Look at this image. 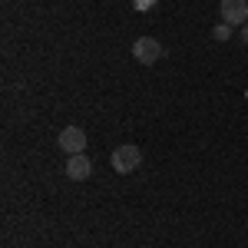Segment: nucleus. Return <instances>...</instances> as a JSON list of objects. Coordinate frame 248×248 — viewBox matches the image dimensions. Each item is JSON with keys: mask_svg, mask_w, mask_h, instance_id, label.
I'll return each mask as SVG.
<instances>
[{"mask_svg": "<svg viewBox=\"0 0 248 248\" xmlns=\"http://www.w3.org/2000/svg\"><path fill=\"white\" fill-rule=\"evenodd\" d=\"M113 169L119 172V175H129V172H136L139 166H142V149L139 146H119V149H113Z\"/></svg>", "mask_w": 248, "mask_h": 248, "instance_id": "nucleus-1", "label": "nucleus"}, {"mask_svg": "<svg viewBox=\"0 0 248 248\" xmlns=\"http://www.w3.org/2000/svg\"><path fill=\"white\" fill-rule=\"evenodd\" d=\"M133 57L142 63V66H153V63H159L162 60V43L155 37H139L133 43Z\"/></svg>", "mask_w": 248, "mask_h": 248, "instance_id": "nucleus-2", "label": "nucleus"}, {"mask_svg": "<svg viewBox=\"0 0 248 248\" xmlns=\"http://www.w3.org/2000/svg\"><path fill=\"white\" fill-rule=\"evenodd\" d=\"M218 14H222V23H229V27H245L248 23V0H222Z\"/></svg>", "mask_w": 248, "mask_h": 248, "instance_id": "nucleus-3", "label": "nucleus"}, {"mask_svg": "<svg viewBox=\"0 0 248 248\" xmlns=\"http://www.w3.org/2000/svg\"><path fill=\"white\" fill-rule=\"evenodd\" d=\"M57 146L66 155H79L83 149H86V133H83L79 126H66V129L57 136Z\"/></svg>", "mask_w": 248, "mask_h": 248, "instance_id": "nucleus-4", "label": "nucleus"}, {"mask_svg": "<svg viewBox=\"0 0 248 248\" xmlns=\"http://www.w3.org/2000/svg\"><path fill=\"white\" fill-rule=\"evenodd\" d=\"M66 175H70L73 182H86V179L93 175V159H90L86 153L70 155V159H66Z\"/></svg>", "mask_w": 248, "mask_h": 248, "instance_id": "nucleus-5", "label": "nucleus"}, {"mask_svg": "<svg viewBox=\"0 0 248 248\" xmlns=\"http://www.w3.org/2000/svg\"><path fill=\"white\" fill-rule=\"evenodd\" d=\"M212 40H215V43L232 40V27H229V23H215V27H212Z\"/></svg>", "mask_w": 248, "mask_h": 248, "instance_id": "nucleus-6", "label": "nucleus"}, {"mask_svg": "<svg viewBox=\"0 0 248 248\" xmlns=\"http://www.w3.org/2000/svg\"><path fill=\"white\" fill-rule=\"evenodd\" d=\"M136 10H149V7H155V0H133Z\"/></svg>", "mask_w": 248, "mask_h": 248, "instance_id": "nucleus-7", "label": "nucleus"}, {"mask_svg": "<svg viewBox=\"0 0 248 248\" xmlns=\"http://www.w3.org/2000/svg\"><path fill=\"white\" fill-rule=\"evenodd\" d=\"M238 40H242V43H245V46H248V23H245V27H242V30H238Z\"/></svg>", "mask_w": 248, "mask_h": 248, "instance_id": "nucleus-8", "label": "nucleus"}]
</instances>
